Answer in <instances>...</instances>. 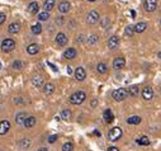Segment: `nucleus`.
Instances as JSON below:
<instances>
[{
    "label": "nucleus",
    "mask_w": 161,
    "mask_h": 151,
    "mask_svg": "<svg viewBox=\"0 0 161 151\" xmlns=\"http://www.w3.org/2000/svg\"><path fill=\"white\" fill-rule=\"evenodd\" d=\"M159 57H160V58H161V52H160V53H159Z\"/></svg>",
    "instance_id": "a18cd8bd"
},
{
    "label": "nucleus",
    "mask_w": 161,
    "mask_h": 151,
    "mask_svg": "<svg viewBox=\"0 0 161 151\" xmlns=\"http://www.w3.org/2000/svg\"><path fill=\"white\" fill-rule=\"evenodd\" d=\"M86 42H88V44H95L96 42H98V36H95V34H92V36H89L88 37V40H86Z\"/></svg>",
    "instance_id": "c756f323"
},
{
    "label": "nucleus",
    "mask_w": 161,
    "mask_h": 151,
    "mask_svg": "<svg viewBox=\"0 0 161 151\" xmlns=\"http://www.w3.org/2000/svg\"><path fill=\"white\" fill-rule=\"evenodd\" d=\"M104 1H107V0H104Z\"/></svg>",
    "instance_id": "09e8293b"
},
{
    "label": "nucleus",
    "mask_w": 161,
    "mask_h": 151,
    "mask_svg": "<svg viewBox=\"0 0 161 151\" xmlns=\"http://www.w3.org/2000/svg\"><path fill=\"white\" fill-rule=\"evenodd\" d=\"M128 95V91L126 88H119V89H116V90L112 93V97L114 100H117V102H122V100H124L126 98Z\"/></svg>",
    "instance_id": "f03ea898"
},
{
    "label": "nucleus",
    "mask_w": 161,
    "mask_h": 151,
    "mask_svg": "<svg viewBox=\"0 0 161 151\" xmlns=\"http://www.w3.org/2000/svg\"><path fill=\"white\" fill-rule=\"evenodd\" d=\"M121 137H122V130L119 128V127H113L109 131V133H108V138H109L110 141H117Z\"/></svg>",
    "instance_id": "20e7f679"
},
{
    "label": "nucleus",
    "mask_w": 161,
    "mask_h": 151,
    "mask_svg": "<svg viewBox=\"0 0 161 151\" xmlns=\"http://www.w3.org/2000/svg\"><path fill=\"white\" fill-rule=\"evenodd\" d=\"M146 28H147V23L140 22L134 26V32H136V33H142V32L146 31Z\"/></svg>",
    "instance_id": "a211bd4d"
},
{
    "label": "nucleus",
    "mask_w": 161,
    "mask_h": 151,
    "mask_svg": "<svg viewBox=\"0 0 161 151\" xmlns=\"http://www.w3.org/2000/svg\"><path fill=\"white\" fill-rule=\"evenodd\" d=\"M118 44H119V38L117 37V36H113V37H110L109 40H108V47H109L110 50L117 48Z\"/></svg>",
    "instance_id": "9b49d317"
},
{
    "label": "nucleus",
    "mask_w": 161,
    "mask_h": 151,
    "mask_svg": "<svg viewBox=\"0 0 161 151\" xmlns=\"http://www.w3.org/2000/svg\"><path fill=\"white\" fill-rule=\"evenodd\" d=\"M88 1H95V0H88Z\"/></svg>",
    "instance_id": "49530a36"
},
{
    "label": "nucleus",
    "mask_w": 161,
    "mask_h": 151,
    "mask_svg": "<svg viewBox=\"0 0 161 151\" xmlns=\"http://www.w3.org/2000/svg\"><path fill=\"white\" fill-rule=\"evenodd\" d=\"M86 78V71L84 67H77L75 71V79L77 80V81H83V80H85Z\"/></svg>",
    "instance_id": "0eeeda50"
},
{
    "label": "nucleus",
    "mask_w": 161,
    "mask_h": 151,
    "mask_svg": "<svg viewBox=\"0 0 161 151\" xmlns=\"http://www.w3.org/2000/svg\"><path fill=\"white\" fill-rule=\"evenodd\" d=\"M70 9H71V4H70L69 1H66V0H63V1H61L60 4H58V10H60V13H62V14L69 13Z\"/></svg>",
    "instance_id": "6e6552de"
},
{
    "label": "nucleus",
    "mask_w": 161,
    "mask_h": 151,
    "mask_svg": "<svg viewBox=\"0 0 161 151\" xmlns=\"http://www.w3.org/2000/svg\"><path fill=\"white\" fill-rule=\"evenodd\" d=\"M103 117H104V121L107 123H110L114 119V115H113V113H112V111H110V109H105L104 113H103Z\"/></svg>",
    "instance_id": "aec40b11"
},
{
    "label": "nucleus",
    "mask_w": 161,
    "mask_h": 151,
    "mask_svg": "<svg viewBox=\"0 0 161 151\" xmlns=\"http://www.w3.org/2000/svg\"><path fill=\"white\" fill-rule=\"evenodd\" d=\"M77 56V52H76L75 48H67L65 52H63V57L67 58V60H72Z\"/></svg>",
    "instance_id": "f8f14e48"
},
{
    "label": "nucleus",
    "mask_w": 161,
    "mask_h": 151,
    "mask_svg": "<svg viewBox=\"0 0 161 151\" xmlns=\"http://www.w3.org/2000/svg\"><path fill=\"white\" fill-rule=\"evenodd\" d=\"M38 10H39V5H38L37 1H32L31 4L28 5V11L31 14H37Z\"/></svg>",
    "instance_id": "6ab92c4d"
},
{
    "label": "nucleus",
    "mask_w": 161,
    "mask_h": 151,
    "mask_svg": "<svg viewBox=\"0 0 161 151\" xmlns=\"http://www.w3.org/2000/svg\"><path fill=\"white\" fill-rule=\"evenodd\" d=\"M77 42H84V36H83V34H80V36H79V38H77Z\"/></svg>",
    "instance_id": "a19ab883"
},
{
    "label": "nucleus",
    "mask_w": 161,
    "mask_h": 151,
    "mask_svg": "<svg viewBox=\"0 0 161 151\" xmlns=\"http://www.w3.org/2000/svg\"><path fill=\"white\" fill-rule=\"evenodd\" d=\"M99 19H100V15H99V13L96 10H92L86 17V22L89 24H95V23H98Z\"/></svg>",
    "instance_id": "423d86ee"
},
{
    "label": "nucleus",
    "mask_w": 161,
    "mask_h": 151,
    "mask_svg": "<svg viewBox=\"0 0 161 151\" xmlns=\"http://www.w3.org/2000/svg\"><path fill=\"white\" fill-rule=\"evenodd\" d=\"M160 24H161V20H160Z\"/></svg>",
    "instance_id": "de8ad7c7"
},
{
    "label": "nucleus",
    "mask_w": 161,
    "mask_h": 151,
    "mask_svg": "<svg viewBox=\"0 0 161 151\" xmlns=\"http://www.w3.org/2000/svg\"><path fill=\"white\" fill-rule=\"evenodd\" d=\"M131 14H132V18H134V15H136V11L132 10V11H131Z\"/></svg>",
    "instance_id": "c03bdc74"
},
{
    "label": "nucleus",
    "mask_w": 161,
    "mask_h": 151,
    "mask_svg": "<svg viewBox=\"0 0 161 151\" xmlns=\"http://www.w3.org/2000/svg\"><path fill=\"white\" fill-rule=\"evenodd\" d=\"M137 144L142 145V146H147V145H150V140H148V137H146V136H142V137L137 138Z\"/></svg>",
    "instance_id": "c85d7f7f"
},
{
    "label": "nucleus",
    "mask_w": 161,
    "mask_h": 151,
    "mask_svg": "<svg viewBox=\"0 0 161 151\" xmlns=\"http://www.w3.org/2000/svg\"><path fill=\"white\" fill-rule=\"evenodd\" d=\"M127 91H128V95L136 97L137 94H138V87H137V85H132V87L127 88Z\"/></svg>",
    "instance_id": "a878e982"
},
{
    "label": "nucleus",
    "mask_w": 161,
    "mask_h": 151,
    "mask_svg": "<svg viewBox=\"0 0 161 151\" xmlns=\"http://www.w3.org/2000/svg\"><path fill=\"white\" fill-rule=\"evenodd\" d=\"M55 7V0H46L45 4H43V8H45V11H49L52 10Z\"/></svg>",
    "instance_id": "b1692460"
},
{
    "label": "nucleus",
    "mask_w": 161,
    "mask_h": 151,
    "mask_svg": "<svg viewBox=\"0 0 161 151\" xmlns=\"http://www.w3.org/2000/svg\"><path fill=\"white\" fill-rule=\"evenodd\" d=\"M31 31L33 34H39L41 32H42V26L39 24V23H37V24H33L31 27Z\"/></svg>",
    "instance_id": "cd10ccee"
},
{
    "label": "nucleus",
    "mask_w": 161,
    "mask_h": 151,
    "mask_svg": "<svg viewBox=\"0 0 161 151\" xmlns=\"http://www.w3.org/2000/svg\"><path fill=\"white\" fill-rule=\"evenodd\" d=\"M72 149H74V145L71 142H66L62 145V151H72Z\"/></svg>",
    "instance_id": "72a5a7b5"
},
{
    "label": "nucleus",
    "mask_w": 161,
    "mask_h": 151,
    "mask_svg": "<svg viewBox=\"0 0 161 151\" xmlns=\"http://www.w3.org/2000/svg\"><path fill=\"white\" fill-rule=\"evenodd\" d=\"M27 51H28L29 55H36V53L39 51V46H38L37 43H32L27 47Z\"/></svg>",
    "instance_id": "4be33fe9"
},
{
    "label": "nucleus",
    "mask_w": 161,
    "mask_h": 151,
    "mask_svg": "<svg viewBox=\"0 0 161 151\" xmlns=\"http://www.w3.org/2000/svg\"><path fill=\"white\" fill-rule=\"evenodd\" d=\"M96 71H98L99 74H105L108 71V66L104 62H100V64H98V66H96Z\"/></svg>",
    "instance_id": "bb28decb"
},
{
    "label": "nucleus",
    "mask_w": 161,
    "mask_h": 151,
    "mask_svg": "<svg viewBox=\"0 0 161 151\" xmlns=\"http://www.w3.org/2000/svg\"><path fill=\"white\" fill-rule=\"evenodd\" d=\"M61 118L65 119V121L70 119V118H71V112H70L69 109H63V111L61 112Z\"/></svg>",
    "instance_id": "7c9ffc66"
},
{
    "label": "nucleus",
    "mask_w": 161,
    "mask_h": 151,
    "mask_svg": "<svg viewBox=\"0 0 161 151\" xmlns=\"http://www.w3.org/2000/svg\"><path fill=\"white\" fill-rule=\"evenodd\" d=\"M133 32H134V27L133 26H127L124 29V34L127 36V37H131V36H133Z\"/></svg>",
    "instance_id": "2f4dec72"
},
{
    "label": "nucleus",
    "mask_w": 161,
    "mask_h": 151,
    "mask_svg": "<svg viewBox=\"0 0 161 151\" xmlns=\"http://www.w3.org/2000/svg\"><path fill=\"white\" fill-rule=\"evenodd\" d=\"M20 29V24L19 23H11V24L8 27V31H9V33H18Z\"/></svg>",
    "instance_id": "5701e85b"
},
{
    "label": "nucleus",
    "mask_w": 161,
    "mask_h": 151,
    "mask_svg": "<svg viewBox=\"0 0 161 151\" xmlns=\"http://www.w3.org/2000/svg\"><path fill=\"white\" fill-rule=\"evenodd\" d=\"M124 65H126L124 57H117L116 60L113 61V67H114L116 70H121V69H123Z\"/></svg>",
    "instance_id": "9d476101"
},
{
    "label": "nucleus",
    "mask_w": 161,
    "mask_h": 151,
    "mask_svg": "<svg viewBox=\"0 0 161 151\" xmlns=\"http://www.w3.org/2000/svg\"><path fill=\"white\" fill-rule=\"evenodd\" d=\"M56 140H57V135H52V136H49V137H48V142H49V144H53Z\"/></svg>",
    "instance_id": "4c0bfd02"
},
{
    "label": "nucleus",
    "mask_w": 161,
    "mask_h": 151,
    "mask_svg": "<svg viewBox=\"0 0 161 151\" xmlns=\"http://www.w3.org/2000/svg\"><path fill=\"white\" fill-rule=\"evenodd\" d=\"M107 151H119V149L118 147H116V146H110V147H108Z\"/></svg>",
    "instance_id": "ea45409f"
},
{
    "label": "nucleus",
    "mask_w": 161,
    "mask_h": 151,
    "mask_svg": "<svg viewBox=\"0 0 161 151\" xmlns=\"http://www.w3.org/2000/svg\"><path fill=\"white\" fill-rule=\"evenodd\" d=\"M53 91H55V85L52 84V83H47V84L43 85V93H45L46 95H51Z\"/></svg>",
    "instance_id": "dca6fc26"
},
{
    "label": "nucleus",
    "mask_w": 161,
    "mask_h": 151,
    "mask_svg": "<svg viewBox=\"0 0 161 151\" xmlns=\"http://www.w3.org/2000/svg\"><path fill=\"white\" fill-rule=\"evenodd\" d=\"M37 119L33 117V115H29V117L27 118V119L24 121V123H23V126L25 127V128H31V127H33L34 124H36Z\"/></svg>",
    "instance_id": "f3484780"
},
{
    "label": "nucleus",
    "mask_w": 161,
    "mask_h": 151,
    "mask_svg": "<svg viewBox=\"0 0 161 151\" xmlns=\"http://www.w3.org/2000/svg\"><path fill=\"white\" fill-rule=\"evenodd\" d=\"M127 123H130V124H138V123H141V117H140V115H132V117H130L127 119Z\"/></svg>",
    "instance_id": "393cba45"
},
{
    "label": "nucleus",
    "mask_w": 161,
    "mask_h": 151,
    "mask_svg": "<svg viewBox=\"0 0 161 151\" xmlns=\"http://www.w3.org/2000/svg\"><path fill=\"white\" fill-rule=\"evenodd\" d=\"M142 98L145 100H150V99L154 98V90H152L151 87L143 88V90H142Z\"/></svg>",
    "instance_id": "1a4fd4ad"
},
{
    "label": "nucleus",
    "mask_w": 161,
    "mask_h": 151,
    "mask_svg": "<svg viewBox=\"0 0 161 151\" xmlns=\"http://www.w3.org/2000/svg\"><path fill=\"white\" fill-rule=\"evenodd\" d=\"M15 48V42H14L11 38H7V40H4L1 42V50H3V52H10V51H13V50Z\"/></svg>",
    "instance_id": "7ed1b4c3"
},
{
    "label": "nucleus",
    "mask_w": 161,
    "mask_h": 151,
    "mask_svg": "<svg viewBox=\"0 0 161 151\" xmlns=\"http://www.w3.org/2000/svg\"><path fill=\"white\" fill-rule=\"evenodd\" d=\"M56 43L58 46H66L67 44V37L65 33H58L56 36Z\"/></svg>",
    "instance_id": "ddd939ff"
},
{
    "label": "nucleus",
    "mask_w": 161,
    "mask_h": 151,
    "mask_svg": "<svg viewBox=\"0 0 161 151\" xmlns=\"http://www.w3.org/2000/svg\"><path fill=\"white\" fill-rule=\"evenodd\" d=\"M48 18H49L48 11H42V13L38 14V19L39 20H48Z\"/></svg>",
    "instance_id": "473e14b6"
},
{
    "label": "nucleus",
    "mask_w": 161,
    "mask_h": 151,
    "mask_svg": "<svg viewBox=\"0 0 161 151\" xmlns=\"http://www.w3.org/2000/svg\"><path fill=\"white\" fill-rule=\"evenodd\" d=\"M86 99V94L84 91H76L71 97H70V103L75 105H79Z\"/></svg>",
    "instance_id": "f257e3e1"
},
{
    "label": "nucleus",
    "mask_w": 161,
    "mask_h": 151,
    "mask_svg": "<svg viewBox=\"0 0 161 151\" xmlns=\"http://www.w3.org/2000/svg\"><path fill=\"white\" fill-rule=\"evenodd\" d=\"M37 151H48V150L46 149V147H41V149H38Z\"/></svg>",
    "instance_id": "37998d69"
},
{
    "label": "nucleus",
    "mask_w": 161,
    "mask_h": 151,
    "mask_svg": "<svg viewBox=\"0 0 161 151\" xmlns=\"http://www.w3.org/2000/svg\"><path fill=\"white\" fill-rule=\"evenodd\" d=\"M9 130H10L9 121H1V122H0V135H5Z\"/></svg>",
    "instance_id": "4468645a"
},
{
    "label": "nucleus",
    "mask_w": 161,
    "mask_h": 151,
    "mask_svg": "<svg viewBox=\"0 0 161 151\" xmlns=\"http://www.w3.org/2000/svg\"><path fill=\"white\" fill-rule=\"evenodd\" d=\"M143 8H145L146 11L152 13V11H155L156 10V8H157V0H145V3H143Z\"/></svg>",
    "instance_id": "39448f33"
},
{
    "label": "nucleus",
    "mask_w": 161,
    "mask_h": 151,
    "mask_svg": "<svg viewBox=\"0 0 161 151\" xmlns=\"http://www.w3.org/2000/svg\"><path fill=\"white\" fill-rule=\"evenodd\" d=\"M108 26H109V19L105 17L102 19V27H103V28H108Z\"/></svg>",
    "instance_id": "c9c22d12"
},
{
    "label": "nucleus",
    "mask_w": 161,
    "mask_h": 151,
    "mask_svg": "<svg viewBox=\"0 0 161 151\" xmlns=\"http://www.w3.org/2000/svg\"><path fill=\"white\" fill-rule=\"evenodd\" d=\"M32 84H33V87H36V88H41V87H43V78L41 75H36V76H33L32 78Z\"/></svg>",
    "instance_id": "2eb2a0df"
},
{
    "label": "nucleus",
    "mask_w": 161,
    "mask_h": 151,
    "mask_svg": "<svg viewBox=\"0 0 161 151\" xmlns=\"http://www.w3.org/2000/svg\"><path fill=\"white\" fill-rule=\"evenodd\" d=\"M5 22V14L4 13H0V26Z\"/></svg>",
    "instance_id": "58836bf2"
},
{
    "label": "nucleus",
    "mask_w": 161,
    "mask_h": 151,
    "mask_svg": "<svg viewBox=\"0 0 161 151\" xmlns=\"http://www.w3.org/2000/svg\"><path fill=\"white\" fill-rule=\"evenodd\" d=\"M29 146V140L28 138H23L20 142V147H28Z\"/></svg>",
    "instance_id": "e433bc0d"
},
{
    "label": "nucleus",
    "mask_w": 161,
    "mask_h": 151,
    "mask_svg": "<svg viewBox=\"0 0 161 151\" xmlns=\"http://www.w3.org/2000/svg\"><path fill=\"white\" fill-rule=\"evenodd\" d=\"M11 67H13L14 70H20V69H22V62H20L19 60L13 61V64H11Z\"/></svg>",
    "instance_id": "f704fd0d"
},
{
    "label": "nucleus",
    "mask_w": 161,
    "mask_h": 151,
    "mask_svg": "<svg viewBox=\"0 0 161 151\" xmlns=\"http://www.w3.org/2000/svg\"><path fill=\"white\" fill-rule=\"evenodd\" d=\"M28 118V115L25 112H20V113L17 114V117H15V122L18 123V124H23L24 123V121Z\"/></svg>",
    "instance_id": "412c9836"
},
{
    "label": "nucleus",
    "mask_w": 161,
    "mask_h": 151,
    "mask_svg": "<svg viewBox=\"0 0 161 151\" xmlns=\"http://www.w3.org/2000/svg\"><path fill=\"white\" fill-rule=\"evenodd\" d=\"M96 104H98V100H95V99L92 100V107H95Z\"/></svg>",
    "instance_id": "79ce46f5"
}]
</instances>
